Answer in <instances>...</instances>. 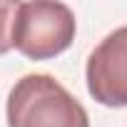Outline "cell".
<instances>
[{"instance_id":"cell-1","label":"cell","mask_w":127,"mask_h":127,"mask_svg":"<svg viewBox=\"0 0 127 127\" xmlns=\"http://www.w3.org/2000/svg\"><path fill=\"white\" fill-rule=\"evenodd\" d=\"M8 127H90L87 110L52 75H25L8 95Z\"/></svg>"},{"instance_id":"cell-2","label":"cell","mask_w":127,"mask_h":127,"mask_svg":"<svg viewBox=\"0 0 127 127\" xmlns=\"http://www.w3.org/2000/svg\"><path fill=\"white\" fill-rule=\"evenodd\" d=\"M75 15L65 3H20L13 25V47L30 60H50L75 40Z\"/></svg>"},{"instance_id":"cell-3","label":"cell","mask_w":127,"mask_h":127,"mask_svg":"<svg viewBox=\"0 0 127 127\" xmlns=\"http://www.w3.org/2000/svg\"><path fill=\"white\" fill-rule=\"evenodd\" d=\"M87 92L105 107H127V25L110 32L87 57Z\"/></svg>"},{"instance_id":"cell-4","label":"cell","mask_w":127,"mask_h":127,"mask_svg":"<svg viewBox=\"0 0 127 127\" xmlns=\"http://www.w3.org/2000/svg\"><path fill=\"white\" fill-rule=\"evenodd\" d=\"M18 5L20 3H13V0H0V55H5L13 47V25Z\"/></svg>"}]
</instances>
